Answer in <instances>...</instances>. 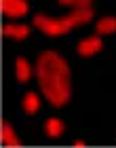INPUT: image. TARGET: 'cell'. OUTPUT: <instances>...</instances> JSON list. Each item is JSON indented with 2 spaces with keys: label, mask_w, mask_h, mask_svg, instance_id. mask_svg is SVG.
Here are the masks:
<instances>
[{
  "label": "cell",
  "mask_w": 116,
  "mask_h": 148,
  "mask_svg": "<svg viewBox=\"0 0 116 148\" xmlns=\"http://www.w3.org/2000/svg\"><path fill=\"white\" fill-rule=\"evenodd\" d=\"M2 34L21 40V38H25V36L30 34V28H28V25H15V23H9V25H4V28H2Z\"/></svg>",
  "instance_id": "obj_7"
},
{
  "label": "cell",
  "mask_w": 116,
  "mask_h": 148,
  "mask_svg": "<svg viewBox=\"0 0 116 148\" xmlns=\"http://www.w3.org/2000/svg\"><path fill=\"white\" fill-rule=\"evenodd\" d=\"M38 108H40V99H38V95L36 93H25V97H23V110L28 112V114H34V112H38Z\"/></svg>",
  "instance_id": "obj_9"
},
{
  "label": "cell",
  "mask_w": 116,
  "mask_h": 148,
  "mask_svg": "<svg viewBox=\"0 0 116 148\" xmlns=\"http://www.w3.org/2000/svg\"><path fill=\"white\" fill-rule=\"evenodd\" d=\"M30 74H32V68H30V64H28V59L19 57L17 59V78H19V83H28Z\"/></svg>",
  "instance_id": "obj_10"
},
{
  "label": "cell",
  "mask_w": 116,
  "mask_h": 148,
  "mask_svg": "<svg viewBox=\"0 0 116 148\" xmlns=\"http://www.w3.org/2000/svg\"><path fill=\"white\" fill-rule=\"evenodd\" d=\"M101 49V40L99 36H91V38H85L78 42V53L80 55H93Z\"/></svg>",
  "instance_id": "obj_5"
},
{
  "label": "cell",
  "mask_w": 116,
  "mask_h": 148,
  "mask_svg": "<svg viewBox=\"0 0 116 148\" xmlns=\"http://www.w3.org/2000/svg\"><path fill=\"white\" fill-rule=\"evenodd\" d=\"M0 133H2V144H4V146H11V148L21 146V144H19V140H17V136H15V131H13V127H11L9 123H2Z\"/></svg>",
  "instance_id": "obj_6"
},
{
  "label": "cell",
  "mask_w": 116,
  "mask_h": 148,
  "mask_svg": "<svg viewBox=\"0 0 116 148\" xmlns=\"http://www.w3.org/2000/svg\"><path fill=\"white\" fill-rule=\"evenodd\" d=\"M34 25H36L38 30H42L44 34H51V36L66 34V32H70L74 28L68 17H63V19H51V17H42V15L34 17Z\"/></svg>",
  "instance_id": "obj_2"
},
{
  "label": "cell",
  "mask_w": 116,
  "mask_h": 148,
  "mask_svg": "<svg viewBox=\"0 0 116 148\" xmlns=\"http://www.w3.org/2000/svg\"><path fill=\"white\" fill-rule=\"evenodd\" d=\"M68 19L72 21V25H78V23H87L93 19V9L91 6H76L70 15H68Z\"/></svg>",
  "instance_id": "obj_4"
},
{
  "label": "cell",
  "mask_w": 116,
  "mask_h": 148,
  "mask_svg": "<svg viewBox=\"0 0 116 148\" xmlns=\"http://www.w3.org/2000/svg\"><path fill=\"white\" fill-rule=\"evenodd\" d=\"M95 30H97V34H112V32H116V17L99 19L97 25H95Z\"/></svg>",
  "instance_id": "obj_8"
},
{
  "label": "cell",
  "mask_w": 116,
  "mask_h": 148,
  "mask_svg": "<svg viewBox=\"0 0 116 148\" xmlns=\"http://www.w3.org/2000/svg\"><path fill=\"white\" fill-rule=\"evenodd\" d=\"M36 76L40 89L53 106H63L70 99V70L63 57L53 51L40 53L36 62Z\"/></svg>",
  "instance_id": "obj_1"
},
{
  "label": "cell",
  "mask_w": 116,
  "mask_h": 148,
  "mask_svg": "<svg viewBox=\"0 0 116 148\" xmlns=\"http://www.w3.org/2000/svg\"><path fill=\"white\" fill-rule=\"evenodd\" d=\"M61 4H68V6H74V9H76V6H89L91 4V0H59Z\"/></svg>",
  "instance_id": "obj_12"
},
{
  "label": "cell",
  "mask_w": 116,
  "mask_h": 148,
  "mask_svg": "<svg viewBox=\"0 0 116 148\" xmlns=\"http://www.w3.org/2000/svg\"><path fill=\"white\" fill-rule=\"evenodd\" d=\"M44 131L49 133L51 138H57V136L63 133V123H61L59 119H49V121L44 123Z\"/></svg>",
  "instance_id": "obj_11"
},
{
  "label": "cell",
  "mask_w": 116,
  "mask_h": 148,
  "mask_svg": "<svg viewBox=\"0 0 116 148\" xmlns=\"http://www.w3.org/2000/svg\"><path fill=\"white\" fill-rule=\"evenodd\" d=\"M2 13L9 17H23L28 13L25 0H2Z\"/></svg>",
  "instance_id": "obj_3"
}]
</instances>
